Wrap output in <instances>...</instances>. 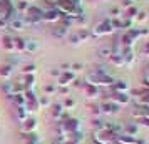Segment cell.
Segmentation results:
<instances>
[{"mask_svg": "<svg viewBox=\"0 0 149 144\" xmlns=\"http://www.w3.org/2000/svg\"><path fill=\"white\" fill-rule=\"evenodd\" d=\"M29 5H30V3H29V2H25V0H20V2H19V3H17V10H19V12H20V14H24V12H25V10H27V7Z\"/></svg>", "mask_w": 149, "mask_h": 144, "instance_id": "obj_14", "label": "cell"}, {"mask_svg": "<svg viewBox=\"0 0 149 144\" xmlns=\"http://www.w3.org/2000/svg\"><path fill=\"white\" fill-rule=\"evenodd\" d=\"M14 76V67L8 65V64H3L0 65V77L5 79V81H10V77Z\"/></svg>", "mask_w": 149, "mask_h": 144, "instance_id": "obj_4", "label": "cell"}, {"mask_svg": "<svg viewBox=\"0 0 149 144\" xmlns=\"http://www.w3.org/2000/svg\"><path fill=\"white\" fill-rule=\"evenodd\" d=\"M0 45L3 49V52H7V54H14L15 52L14 50V37H12V35H3Z\"/></svg>", "mask_w": 149, "mask_h": 144, "instance_id": "obj_1", "label": "cell"}, {"mask_svg": "<svg viewBox=\"0 0 149 144\" xmlns=\"http://www.w3.org/2000/svg\"><path fill=\"white\" fill-rule=\"evenodd\" d=\"M42 20H45V22H55V20H59V10H54V8L45 10V12H44V15H42Z\"/></svg>", "mask_w": 149, "mask_h": 144, "instance_id": "obj_5", "label": "cell"}, {"mask_svg": "<svg viewBox=\"0 0 149 144\" xmlns=\"http://www.w3.org/2000/svg\"><path fill=\"white\" fill-rule=\"evenodd\" d=\"M29 114H30V112L25 109V106H22V107H17V119H19L20 122H24V121L27 119Z\"/></svg>", "mask_w": 149, "mask_h": 144, "instance_id": "obj_12", "label": "cell"}, {"mask_svg": "<svg viewBox=\"0 0 149 144\" xmlns=\"http://www.w3.org/2000/svg\"><path fill=\"white\" fill-rule=\"evenodd\" d=\"M72 74L70 72H67V74H61V77H59V84L61 86H65V84H69L70 81H72Z\"/></svg>", "mask_w": 149, "mask_h": 144, "instance_id": "obj_13", "label": "cell"}, {"mask_svg": "<svg viewBox=\"0 0 149 144\" xmlns=\"http://www.w3.org/2000/svg\"><path fill=\"white\" fill-rule=\"evenodd\" d=\"M25 22H24V19L22 17H15V19H12V20L8 22V29H12V30H15V32H22V30H25Z\"/></svg>", "mask_w": 149, "mask_h": 144, "instance_id": "obj_3", "label": "cell"}, {"mask_svg": "<svg viewBox=\"0 0 149 144\" xmlns=\"http://www.w3.org/2000/svg\"><path fill=\"white\" fill-rule=\"evenodd\" d=\"M14 50L17 54L25 52V39H22V37H14Z\"/></svg>", "mask_w": 149, "mask_h": 144, "instance_id": "obj_6", "label": "cell"}, {"mask_svg": "<svg viewBox=\"0 0 149 144\" xmlns=\"http://www.w3.org/2000/svg\"><path fill=\"white\" fill-rule=\"evenodd\" d=\"M2 90L5 92V96L7 94H12V82H3L2 84Z\"/></svg>", "mask_w": 149, "mask_h": 144, "instance_id": "obj_16", "label": "cell"}, {"mask_svg": "<svg viewBox=\"0 0 149 144\" xmlns=\"http://www.w3.org/2000/svg\"><path fill=\"white\" fill-rule=\"evenodd\" d=\"M0 29H8V20H5V19H0Z\"/></svg>", "mask_w": 149, "mask_h": 144, "instance_id": "obj_20", "label": "cell"}, {"mask_svg": "<svg viewBox=\"0 0 149 144\" xmlns=\"http://www.w3.org/2000/svg\"><path fill=\"white\" fill-rule=\"evenodd\" d=\"M54 34L57 35V37H62V35H65V29H64V27L55 29V30H54Z\"/></svg>", "mask_w": 149, "mask_h": 144, "instance_id": "obj_17", "label": "cell"}, {"mask_svg": "<svg viewBox=\"0 0 149 144\" xmlns=\"http://www.w3.org/2000/svg\"><path fill=\"white\" fill-rule=\"evenodd\" d=\"M45 92H47V94L55 92V86H54V84H49V86H45Z\"/></svg>", "mask_w": 149, "mask_h": 144, "instance_id": "obj_18", "label": "cell"}, {"mask_svg": "<svg viewBox=\"0 0 149 144\" xmlns=\"http://www.w3.org/2000/svg\"><path fill=\"white\" fill-rule=\"evenodd\" d=\"M35 129H37V121H35L34 117H27V119L22 122V131H20V132H25V134H32Z\"/></svg>", "mask_w": 149, "mask_h": 144, "instance_id": "obj_2", "label": "cell"}, {"mask_svg": "<svg viewBox=\"0 0 149 144\" xmlns=\"http://www.w3.org/2000/svg\"><path fill=\"white\" fill-rule=\"evenodd\" d=\"M61 112H62V106L61 104H55L54 106V116H59Z\"/></svg>", "mask_w": 149, "mask_h": 144, "instance_id": "obj_19", "label": "cell"}, {"mask_svg": "<svg viewBox=\"0 0 149 144\" xmlns=\"http://www.w3.org/2000/svg\"><path fill=\"white\" fill-rule=\"evenodd\" d=\"M12 102H14L15 107H22V106H25V97H24V92H22V94H14Z\"/></svg>", "mask_w": 149, "mask_h": 144, "instance_id": "obj_9", "label": "cell"}, {"mask_svg": "<svg viewBox=\"0 0 149 144\" xmlns=\"http://www.w3.org/2000/svg\"><path fill=\"white\" fill-rule=\"evenodd\" d=\"M39 50V42L30 39V40H25V52L27 54H35Z\"/></svg>", "mask_w": 149, "mask_h": 144, "instance_id": "obj_7", "label": "cell"}, {"mask_svg": "<svg viewBox=\"0 0 149 144\" xmlns=\"http://www.w3.org/2000/svg\"><path fill=\"white\" fill-rule=\"evenodd\" d=\"M25 2H29V3H32V2H34V0H25Z\"/></svg>", "mask_w": 149, "mask_h": 144, "instance_id": "obj_22", "label": "cell"}, {"mask_svg": "<svg viewBox=\"0 0 149 144\" xmlns=\"http://www.w3.org/2000/svg\"><path fill=\"white\" fill-rule=\"evenodd\" d=\"M22 82H24V86H25V89H34L35 76H34V74H29V76H22Z\"/></svg>", "mask_w": 149, "mask_h": 144, "instance_id": "obj_8", "label": "cell"}, {"mask_svg": "<svg viewBox=\"0 0 149 144\" xmlns=\"http://www.w3.org/2000/svg\"><path fill=\"white\" fill-rule=\"evenodd\" d=\"M39 106H40V109L42 107H49V106H50V99H49L47 96L40 97V99H39Z\"/></svg>", "mask_w": 149, "mask_h": 144, "instance_id": "obj_15", "label": "cell"}, {"mask_svg": "<svg viewBox=\"0 0 149 144\" xmlns=\"http://www.w3.org/2000/svg\"><path fill=\"white\" fill-rule=\"evenodd\" d=\"M50 74H52V76H55V77H61V70H59V69H52V70H50Z\"/></svg>", "mask_w": 149, "mask_h": 144, "instance_id": "obj_21", "label": "cell"}, {"mask_svg": "<svg viewBox=\"0 0 149 144\" xmlns=\"http://www.w3.org/2000/svg\"><path fill=\"white\" fill-rule=\"evenodd\" d=\"M35 70H37V65L35 64H25V65H22V76H29V74H35Z\"/></svg>", "mask_w": 149, "mask_h": 144, "instance_id": "obj_10", "label": "cell"}, {"mask_svg": "<svg viewBox=\"0 0 149 144\" xmlns=\"http://www.w3.org/2000/svg\"><path fill=\"white\" fill-rule=\"evenodd\" d=\"M24 90H25V86L22 82V79L17 82H12V94H22Z\"/></svg>", "mask_w": 149, "mask_h": 144, "instance_id": "obj_11", "label": "cell"}]
</instances>
